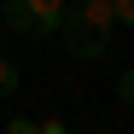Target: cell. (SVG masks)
<instances>
[{
	"mask_svg": "<svg viewBox=\"0 0 134 134\" xmlns=\"http://www.w3.org/2000/svg\"><path fill=\"white\" fill-rule=\"evenodd\" d=\"M64 47H70V58H82V64H93V58H105V47H111V35H117V18H111V0H82V6H70L64 12Z\"/></svg>",
	"mask_w": 134,
	"mask_h": 134,
	"instance_id": "6da1fadb",
	"label": "cell"
},
{
	"mask_svg": "<svg viewBox=\"0 0 134 134\" xmlns=\"http://www.w3.org/2000/svg\"><path fill=\"white\" fill-rule=\"evenodd\" d=\"M6 29L12 35H29V41H47L64 29V12H70V0H6Z\"/></svg>",
	"mask_w": 134,
	"mask_h": 134,
	"instance_id": "7a4b0ae2",
	"label": "cell"
},
{
	"mask_svg": "<svg viewBox=\"0 0 134 134\" xmlns=\"http://www.w3.org/2000/svg\"><path fill=\"white\" fill-rule=\"evenodd\" d=\"M12 93H18V64L0 53V99H12Z\"/></svg>",
	"mask_w": 134,
	"mask_h": 134,
	"instance_id": "3957f363",
	"label": "cell"
},
{
	"mask_svg": "<svg viewBox=\"0 0 134 134\" xmlns=\"http://www.w3.org/2000/svg\"><path fill=\"white\" fill-rule=\"evenodd\" d=\"M111 18H117V24H128V29H134V0H111Z\"/></svg>",
	"mask_w": 134,
	"mask_h": 134,
	"instance_id": "277c9868",
	"label": "cell"
},
{
	"mask_svg": "<svg viewBox=\"0 0 134 134\" xmlns=\"http://www.w3.org/2000/svg\"><path fill=\"white\" fill-rule=\"evenodd\" d=\"M117 99H122V105H134V64H128V70H122V82H117Z\"/></svg>",
	"mask_w": 134,
	"mask_h": 134,
	"instance_id": "5b68a950",
	"label": "cell"
},
{
	"mask_svg": "<svg viewBox=\"0 0 134 134\" xmlns=\"http://www.w3.org/2000/svg\"><path fill=\"white\" fill-rule=\"evenodd\" d=\"M6 134H41V122H35V117H12V122H6Z\"/></svg>",
	"mask_w": 134,
	"mask_h": 134,
	"instance_id": "8992f818",
	"label": "cell"
},
{
	"mask_svg": "<svg viewBox=\"0 0 134 134\" xmlns=\"http://www.w3.org/2000/svg\"><path fill=\"white\" fill-rule=\"evenodd\" d=\"M41 134H70V128H64V117H47V122H41Z\"/></svg>",
	"mask_w": 134,
	"mask_h": 134,
	"instance_id": "52a82bcc",
	"label": "cell"
},
{
	"mask_svg": "<svg viewBox=\"0 0 134 134\" xmlns=\"http://www.w3.org/2000/svg\"><path fill=\"white\" fill-rule=\"evenodd\" d=\"M70 6H82V0H70Z\"/></svg>",
	"mask_w": 134,
	"mask_h": 134,
	"instance_id": "ba28073f",
	"label": "cell"
}]
</instances>
